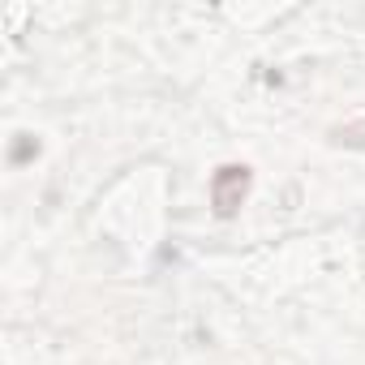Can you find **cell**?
<instances>
[{"label":"cell","mask_w":365,"mask_h":365,"mask_svg":"<svg viewBox=\"0 0 365 365\" xmlns=\"http://www.w3.org/2000/svg\"><path fill=\"white\" fill-rule=\"evenodd\" d=\"M250 185H254V172H250L245 163H224V168H215V176H211V207H215V215H220V220H232V215L245 207Z\"/></svg>","instance_id":"6da1fadb"},{"label":"cell","mask_w":365,"mask_h":365,"mask_svg":"<svg viewBox=\"0 0 365 365\" xmlns=\"http://www.w3.org/2000/svg\"><path fill=\"white\" fill-rule=\"evenodd\" d=\"M31 150H39V146H35V142H31V138H26V142H22V146H18V150H14V159H26V155H31Z\"/></svg>","instance_id":"7a4b0ae2"}]
</instances>
